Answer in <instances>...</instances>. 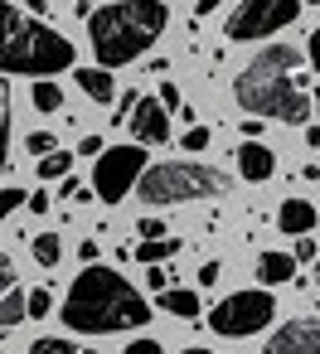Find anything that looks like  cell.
<instances>
[{
	"mask_svg": "<svg viewBox=\"0 0 320 354\" xmlns=\"http://www.w3.org/2000/svg\"><path fill=\"white\" fill-rule=\"evenodd\" d=\"M151 320V301L112 267L88 262L68 296H64V325L78 335H117V330H136Z\"/></svg>",
	"mask_w": 320,
	"mask_h": 354,
	"instance_id": "cell-1",
	"label": "cell"
},
{
	"mask_svg": "<svg viewBox=\"0 0 320 354\" xmlns=\"http://www.w3.org/2000/svg\"><path fill=\"white\" fill-rule=\"evenodd\" d=\"M301 64L296 44H267L257 49V59L238 73L233 93H238V107L247 117H262V122H310L315 102L305 97V83L291 78Z\"/></svg>",
	"mask_w": 320,
	"mask_h": 354,
	"instance_id": "cell-2",
	"label": "cell"
},
{
	"mask_svg": "<svg viewBox=\"0 0 320 354\" xmlns=\"http://www.w3.org/2000/svg\"><path fill=\"white\" fill-rule=\"evenodd\" d=\"M170 25V10L160 0H117V6L88 10V39L97 54V68L136 64Z\"/></svg>",
	"mask_w": 320,
	"mask_h": 354,
	"instance_id": "cell-3",
	"label": "cell"
},
{
	"mask_svg": "<svg viewBox=\"0 0 320 354\" xmlns=\"http://www.w3.org/2000/svg\"><path fill=\"white\" fill-rule=\"evenodd\" d=\"M64 68H73V44L54 25L15 10L10 0H0V73L54 78Z\"/></svg>",
	"mask_w": 320,
	"mask_h": 354,
	"instance_id": "cell-4",
	"label": "cell"
},
{
	"mask_svg": "<svg viewBox=\"0 0 320 354\" xmlns=\"http://www.w3.org/2000/svg\"><path fill=\"white\" fill-rule=\"evenodd\" d=\"M141 199L146 204H189V199H218L228 194V175L199 160H160L151 170H141Z\"/></svg>",
	"mask_w": 320,
	"mask_h": 354,
	"instance_id": "cell-5",
	"label": "cell"
},
{
	"mask_svg": "<svg viewBox=\"0 0 320 354\" xmlns=\"http://www.w3.org/2000/svg\"><path fill=\"white\" fill-rule=\"evenodd\" d=\"M272 315H276L272 291H233V296H223V301L209 310V325H214L223 339H247V335L267 330Z\"/></svg>",
	"mask_w": 320,
	"mask_h": 354,
	"instance_id": "cell-6",
	"label": "cell"
},
{
	"mask_svg": "<svg viewBox=\"0 0 320 354\" xmlns=\"http://www.w3.org/2000/svg\"><path fill=\"white\" fill-rule=\"evenodd\" d=\"M146 170V146L131 141V146H102V160H93V189L102 204H122L131 194V185L141 180Z\"/></svg>",
	"mask_w": 320,
	"mask_h": 354,
	"instance_id": "cell-7",
	"label": "cell"
},
{
	"mask_svg": "<svg viewBox=\"0 0 320 354\" xmlns=\"http://www.w3.org/2000/svg\"><path fill=\"white\" fill-rule=\"evenodd\" d=\"M301 15V0H243L228 20V39L233 44H257L276 30H286Z\"/></svg>",
	"mask_w": 320,
	"mask_h": 354,
	"instance_id": "cell-8",
	"label": "cell"
},
{
	"mask_svg": "<svg viewBox=\"0 0 320 354\" xmlns=\"http://www.w3.org/2000/svg\"><path fill=\"white\" fill-rule=\"evenodd\" d=\"M267 354H320V315H296L286 320L272 339Z\"/></svg>",
	"mask_w": 320,
	"mask_h": 354,
	"instance_id": "cell-9",
	"label": "cell"
},
{
	"mask_svg": "<svg viewBox=\"0 0 320 354\" xmlns=\"http://www.w3.org/2000/svg\"><path fill=\"white\" fill-rule=\"evenodd\" d=\"M126 127L136 131V141H141V146H160V141H170V112H165L156 97H136V107H131Z\"/></svg>",
	"mask_w": 320,
	"mask_h": 354,
	"instance_id": "cell-10",
	"label": "cell"
},
{
	"mask_svg": "<svg viewBox=\"0 0 320 354\" xmlns=\"http://www.w3.org/2000/svg\"><path fill=\"white\" fill-rule=\"evenodd\" d=\"M233 160H238V175H243V180H252V185H262V180H272V175H276V156H272L262 141H243Z\"/></svg>",
	"mask_w": 320,
	"mask_h": 354,
	"instance_id": "cell-11",
	"label": "cell"
},
{
	"mask_svg": "<svg viewBox=\"0 0 320 354\" xmlns=\"http://www.w3.org/2000/svg\"><path fill=\"white\" fill-rule=\"evenodd\" d=\"M276 228H281L286 238L310 233V228H315V204H310V199H281V209H276Z\"/></svg>",
	"mask_w": 320,
	"mask_h": 354,
	"instance_id": "cell-12",
	"label": "cell"
},
{
	"mask_svg": "<svg viewBox=\"0 0 320 354\" xmlns=\"http://www.w3.org/2000/svg\"><path fill=\"white\" fill-rule=\"evenodd\" d=\"M73 83H78V88H83V93L93 97V102H102V107H107V102H117V83H112V68H78V73H73Z\"/></svg>",
	"mask_w": 320,
	"mask_h": 354,
	"instance_id": "cell-13",
	"label": "cell"
},
{
	"mask_svg": "<svg viewBox=\"0 0 320 354\" xmlns=\"http://www.w3.org/2000/svg\"><path fill=\"white\" fill-rule=\"evenodd\" d=\"M156 306H160L165 315H175V320H194V315H199V291L165 286V291H156Z\"/></svg>",
	"mask_w": 320,
	"mask_h": 354,
	"instance_id": "cell-14",
	"label": "cell"
},
{
	"mask_svg": "<svg viewBox=\"0 0 320 354\" xmlns=\"http://www.w3.org/2000/svg\"><path fill=\"white\" fill-rule=\"evenodd\" d=\"M257 277L267 286H286V281H296V257L291 252H262L257 257Z\"/></svg>",
	"mask_w": 320,
	"mask_h": 354,
	"instance_id": "cell-15",
	"label": "cell"
},
{
	"mask_svg": "<svg viewBox=\"0 0 320 354\" xmlns=\"http://www.w3.org/2000/svg\"><path fill=\"white\" fill-rule=\"evenodd\" d=\"M25 296H30V291H20V286H10L6 296H0V335L25 320Z\"/></svg>",
	"mask_w": 320,
	"mask_h": 354,
	"instance_id": "cell-16",
	"label": "cell"
},
{
	"mask_svg": "<svg viewBox=\"0 0 320 354\" xmlns=\"http://www.w3.org/2000/svg\"><path fill=\"white\" fill-rule=\"evenodd\" d=\"M30 252H35V262H39V267H59V257H64V243H59V233H35Z\"/></svg>",
	"mask_w": 320,
	"mask_h": 354,
	"instance_id": "cell-17",
	"label": "cell"
},
{
	"mask_svg": "<svg viewBox=\"0 0 320 354\" xmlns=\"http://www.w3.org/2000/svg\"><path fill=\"white\" fill-rule=\"evenodd\" d=\"M180 252V238H141V248H136V257L151 267V262H165V257H175Z\"/></svg>",
	"mask_w": 320,
	"mask_h": 354,
	"instance_id": "cell-18",
	"label": "cell"
},
{
	"mask_svg": "<svg viewBox=\"0 0 320 354\" xmlns=\"http://www.w3.org/2000/svg\"><path fill=\"white\" fill-rule=\"evenodd\" d=\"M68 170H73V156H68V151H59V146L39 160V180H64Z\"/></svg>",
	"mask_w": 320,
	"mask_h": 354,
	"instance_id": "cell-19",
	"label": "cell"
},
{
	"mask_svg": "<svg viewBox=\"0 0 320 354\" xmlns=\"http://www.w3.org/2000/svg\"><path fill=\"white\" fill-rule=\"evenodd\" d=\"M35 107H39V112H59V107H64V88L49 83V78L35 83Z\"/></svg>",
	"mask_w": 320,
	"mask_h": 354,
	"instance_id": "cell-20",
	"label": "cell"
},
{
	"mask_svg": "<svg viewBox=\"0 0 320 354\" xmlns=\"http://www.w3.org/2000/svg\"><path fill=\"white\" fill-rule=\"evenodd\" d=\"M49 310H54V296H49V291H44V286H39V291H30V296H25V320H44V315H49Z\"/></svg>",
	"mask_w": 320,
	"mask_h": 354,
	"instance_id": "cell-21",
	"label": "cell"
},
{
	"mask_svg": "<svg viewBox=\"0 0 320 354\" xmlns=\"http://www.w3.org/2000/svg\"><path fill=\"white\" fill-rule=\"evenodd\" d=\"M6 151H10V97L0 88V175H6Z\"/></svg>",
	"mask_w": 320,
	"mask_h": 354,
	"instance_id": "cell-22",
	"label": "cell"
},
{
	"mask_svg": "<svg viewBox=\"0 0 320 354\" xmlns=\"http://www.w3.org/2000/svg\"><path fill=\"white\" fill-rule=\"evenodd\" d=\"M30 354H83V349H78V344H68V339L44 335V339H35V344H30Z\"/></svg>",
	"mask_w": 320,
	"mask_h": 354,
	"instance_id": "cell-23",
	"label": "cell"
},
{
	"mask_svg": "<svg viewBox=\"0 0 320 354\" xmlns=\"http://www.w3.org/2000/svg\"><path fill=\"white\" fill-rule=\"evenodd\" d=\"M59 141H54V131H30L25 136V151H35V156H49Z\"/></svg>",
	"mask_w": 320,
	"mask_h": 354,
	"instance_id": "cell-24",
	"label": "cell"
},
{
	"mask_svg": "<svg viewBox=\"0 0 320 354\" xmlns=\"http://www.w3.org/2000/svg\"><path fill=\"white\" fill-rule=\"evenodd\" d=\"M25 204V189H0V218H10Z\"/></svg>",
	"mask_w": 320,
	"mask_h": 354,
	"instance_id": "cell-25",
	"label": "cell"
},
{
	"mask_svg": "<svg viewBox=\"0 0 320 354\" xmlns=\"http://www.w3.org/2000/svg\"><path fill=\"white\" fill-rule=\"evenodd\" d=\"M146 286H151V291H165V286H170V272H165L160 262H151V267H146Z\"/></svg>",
	"mask_w": 320,
	"mask_h": 354,
	"instance_id": "cell-26",
	"label": "cell"
},
{
	"mask_svg": "<svg viewBox=\"0 0 320 354\" xmlns=\"http://www.w3.org/2000/svg\"><path fill=\"white\" fill-rule=\"evenodd\" d=\"M209 146V127H189L185 131V151H204Z\"/></svg>",
	"mask_w": 320,
	"mask_h": 354,
	"instance_id": "cell-27",
	"label": "cell"
},
{
	"mask_svg": "<svg viewBox=\"0 0 320 354\" xmlns=\"http://www.w3.org/2000/svg\"><path fill=\"white\" fill-rule=\"evenodd\" d=\"M305 64L320 73V25H315V30H310V39H305Z\"/></svg>",
	"mask_w": 320,
	"mask_h": 354,
	"instance_id": "cell-28",
	"label": "cell"
},
{
	"mask_svg": "<svg viewBox=\"0 0 320 354\" xmlns=\"http://www.w3.org/2000/svg\"><path fill=\"white\" fill-rule=\"evenodd\" d=\"M10 286H15V262H10L6 252H0V296H6Z\"/></svg>",
	"mask_w": 320,
	"mask_h": 354,
	"instance_id": "cell-29",
	"label": "cell"
},
{
	"mask_svg": "<svg viewBox=\"0 0 320 354\" xmlns=\"http://www.w3.org/2000/svg\"><path fill=\"white\" fill-rule=\"evenodd\" d=\"M156 102H160L165 112H175V107H180V88H175V83H160V97H156Z\"/></svg>",
	"mask_w": 320,
	"mask_h": 354,
	"instance_id": "cell-30",
	"label": "cell"
},
{
	"mask_svg": "<svg viewBox=\"0 0 320 354\" xmlns=\"http://www.w3.org/2000/svg\"><path fill=\"white\" fill-rule=\"evenodd\" d=\"M49 204H54V199H49L44 189H35V194H25V209H30V214H49Z\"/></svg>",
	"mask_w": 320,
	"mask_h": 354,
	"instance_id": "cell-31",
	"label": "cell"
},
{
	"mask_svg": "<svg viewBox=\"0 0 320 354\" xmlns=\"http://www.w3.org/2000/svg\"><path fill=\"white\" fill-rule=\"evenodd\" d=\"M218 277H223V262H204L199 267V286H218Z\"/></svg>",
	"mask_w": 320,
	"mask_h": 354,
	"instance_id": "cell-32",
	"label": "cell"
},
{
	"mask_svg": "<svg viewBox=\"0 0 320 354\" xmlns=\"http://www.w3.org/2000/svg\"><path fill=\"white\" fill-rule=\"evenodd\" d=\"M136 97H141V93H126V97H117V127H126V117H131Z\"/></svg>",
	"mask_w": 320,
	"mask_h": 354,
	"instance_id": "cell-33",
	"label": "cell"
},
{
	"mask_svg": "<svg viewBox=\"0 0 320 354\" xmlns=\"http://www.w3.org/2000/svg\"><path fill=\"white\" fill-rule=\"evenodd\" d=\"M136 233H141V238H165V223H160V218H141Z\"/></svg>",
	"mask_w": 320,
	"mask_h": 354,
	"instance_id": "cell-34",
	"label": "cell"
},
{
	"mask_svg": "<svg viewBox=\"0 0 320 354\" xmlns=\"http://www.w3.org/2000/svg\"><path fill=\"white\" fill-rule=\"evenodd\" d=\"M291 257H296V262H315V243H310V238L301 233V238H296V252H291Z\"/></svg>",
	"mask_w": 320,
	"mask_h": 354,
	"instance_id": "cell-35",
	"label": "cell"
},
{
	"mask_svg": "<svg viewBox=\"0 0 320 354\" xmlns=\"http://www.w3.org/2000/svg\"><path fill=\"white\" fill-rule=\"evenodd\" d=\"M122 354H165V349H160L156 339H131V344H126Z\"/></svg>",
	"mask_w": 320,
	"mask_h": 354,
	"instance_id": "cell-36",
	"label": "cell"
},
{
	"mask_svg": "<svg viewBox=\"0 0 320 354\" xmlns=\"http://www.w3.org/2000/svg\"><path fill=\"white\" fill-rule=\"evenodd\" d=\"M78 156H102V136H83V146H78Z\"/></svg>",
	"mask_w": 320,
	"mask_h": 354,
	"instance_id": "cell-37",
	"label": "cell"
},
{
	"mask_svg": "<svg viewBox=\"0 0 320 354\" xmlns=\"http://www.w3.org/2000/svg\"><path fill=\"white\" fill-rule=\"evenodd\" d=\"M262 127H267L262 117H257V122H243V136H247V141H257V136H262Z\"/></svg>",
	"mask_w": 320,
	"mask_h": 354,
	"instance_id": "cell-38",
	"label": "cell"
},
{
	"mask_svg": "<svg viewBox=\"0 0 320 354\" xmlns=\"http://www.w3.org/2000/svg\"><path fill=\"white\" fill-rule=\"evenodd\" d=\"M78 257H83V262H97V243H93V238H83V248H78Z\"/></svg>",
	"mask_w": 320,
	"mask_h": 354,
	"instance_id": "cell-39",
	"label": "cell"
},
{
	"mask_svg": "<svg viewBox=\"0 0 320 354\" xmlns=\"http://www.w3.org/2000/svg\"><path fill=\"white\" fill-rule=\"evenodd\" d=\"M218 6H223V0H199V6H194V15H214Z\"/></svg>",
	"mask_w": 320,
	"mask_h": 354,
	"instance_id": "cell-40",
	"label": "cell"
},
{
	"mask_svg": "<svg viewBox=\"0 0 320 354\" xmlns=\"http://www.w3.org/2000/svg\"><path fill=\"white\" fill-rule=\"evenodd\" d=\"M25 6H30V10L39 15V10H49V0H25Z\"/></svg>",
	"mask_w": 320,
	"mask_h": 354,
	"instance_id": "cell-41",
	"label": "cell"
},
{
	"mask_svg": "<svg viewBox=\"0 0 320 354\" xmlns=\"http://www.w3.org/2000/svg\"><path fill=\"white\" fill-rule=\"evenodd\" d=\"M305 141H310V146H320V127H310V131H305Z\"/></svg>",
	"mask_w": 320,
	"mask_h": 354,
	"instance_id": "cell-42",
	"label": "cell"
},
{
	"mask_svg": "<svg viewBox=\"0 0 320 354\" xmlns=\"http://www.w3.org/2000/svg\"><path fill=\"white\" fill-rule=\"evenodd\" d=\"M185 354H209V349H204V344H194V349H185Z\"/></svg>",
	"mask_w": 320,
	"mask_h": 354,
	"instance_id": "cell-43",
	"label": "cell"
},
{
	"mask_svg": "<svg viewBox=\"0 0 320 354\" xmlns=\"http://www.w3.org/2000/svg\"><path fill=\"white\" fill-rule=\"evenodd\" d=\"M315 281H320V252H315Z\"/></svg>",
	"mask_w": 320,
	"mask_h": 354,
	"instance_id": "cell-44",
	"label": "cell"
}]
</instances>
